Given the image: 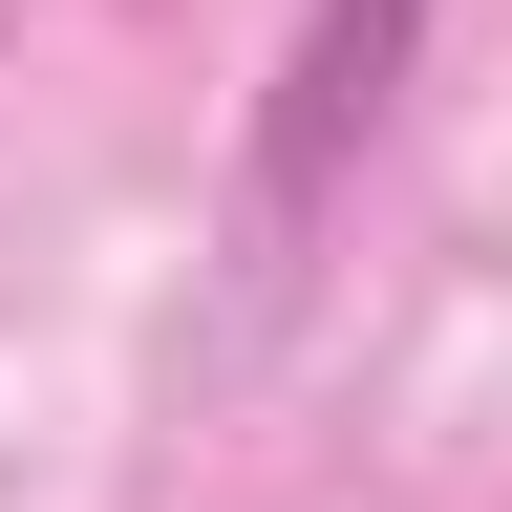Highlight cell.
Listing matches in <instances>:
<instances>
[{
  "label": "cell",
  "instance_id": "obj_1",
  "mask_svg": "<svg viewBox=\"0 0 512 512\" xmlns=\"http://www.w3.org/2000/svg\"><path fill=\"white\" fill-rule=\"evenodd\" d=\"M406 43H427V0H320V22H299L278 128H256V235H299L320 192H342V150L384 128V86H406Z\"/></svg>",
  "mask_w": 512,
  "mask_h": 512
}]
</instances>
